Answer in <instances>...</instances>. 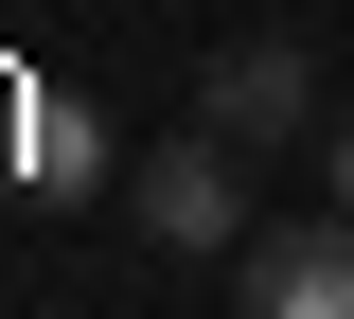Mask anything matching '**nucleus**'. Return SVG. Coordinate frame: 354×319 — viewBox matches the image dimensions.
Segmentation results:
<instances>
[{
	"label": "nucleus",
	"instance_id": "5",
	"mask_svg": "<svg viewBox=\"0 0 354 319\" xmlns=\"http://www.w3.org/2000/svg\"><path fill=\"white\" fill-rule=\"evenodd\" d=\"M337 213H354V125H337Z\"/></svg>",
	"mask_w": 354,
	"mask_h": 319
},
{
	"label": "nucleus",
	"instance_id": "1",
	"mask_svg": "<svg viewBox=\"0 0 354 319\" xmlns=\"http://www.w3.org/2000/svg\"><path fill=\"white\" fill-rule=\"evenodd\" d=\"M230 160H248L230 125H195V142H160V160L124 178V213H142V248H248V178H230Z\"/></svg>",
	"mask_w": 354,
	"mask_h": 319
},
{
	"label": "nucleus",
	"instance_id": "3",
	"mask_svg": "<svg viewBox=\"0 0 354 319\" xmlns=\"http://www.w3.org/2000/svg\"><path fill=\"white\" fill-rule=\"evenodd\" d=\"M248 319H354V230H248Z\"/></svg>",
	"mask_w": 354,
	"mask_h": 319
},
{
	"label": "nucleus",
	"instance_id": "4",
	"mask_svg": "<svg viewBox=\"0 0 354 319\" xmlns=\"http://www.w3.org/2000/svg\"><path fill=\"white\" fill-rule=\"evenodd\" d=\"M18 178H36V195H88V178H106L88 107H36V125H18Z\"/></svg>",
	"mask_w": 354,
	"mask_h": 319
},
{
	"label": "nucleus",
	"instance_id": "2",
	"mask_svg": "<svg viewBox=\"0 0 354 319\" xmlns=\"http://www.w3.org/2000/svg\"><path fill=\"white\" fill-rule=\"evenodd\" d=\"M301 36H230L213 71H195V125H230V142H301Z\"/></svg>",
	"mask_w": 354,
	"mask_h": 319
}]
</instances>
